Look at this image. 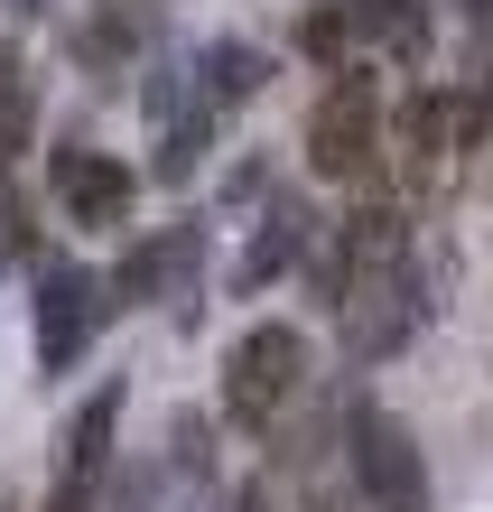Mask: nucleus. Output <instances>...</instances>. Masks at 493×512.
<instances>
[{"label": "nucleus", "mask_w": 493, "mask_h": 512, "mask_svg": "<svg viewBox=\"0 0 493 512\" xmlns=\"http://www.w3.org/2000/svg\"><path fill=\"white\" fill-rule=\"evenodd\" d=\"M326 308L345 326L354 364H382L419 336L428 298H419V252H410V215L400 205H354L345 233H335V270H326Z\"/></svg>", "instance_id": "obj_1"}, {"label": "nucleus", "mask_w": 493, "mask_h": 512, "mask_svg": "<svg viewBox=\"0 0 493 512\" xmlns=\"http://www.w3.org/2000/svg\"><path fill=\"white\" fill-rule=\"evenodd\" d=\"M382 149H391L382 84L363 66H335V84L317 94V112H307V168H317L326 187H363V177L382 168Z\"/></svg>", "instance_id": "obj_2"}, {"label": "nucleus", "mask_w": 493, "mask_h": 512, "mask_svg": "<svg viewBox=\"0 0 493 512\" xmlns=\"http://www.w3.org/2000/svg\"><path fill=\"white\" fill-rule=\"evenodd\" d=\"M307 391V345H298V326H252L233 354H224V419L233 429H280L289 401Z\"/></svg>", "instance_id": "obj_3"}, {"label": "nucleus", "mask_w": 493, "mask_h": 512, "mask_svg": "<svg viewBox=\"0 0 493 512\" xmlns=\"http://www.w3.org/2000/svg\"><path fill=\"white\" fill-rule=\"evenodd\" d=\"M345 475H354L363 512H428L419 438L400 429L391 410H373V401H354V410H345Z\"/></svg>", "instance_id": "obj_4"}, {"label": "nucleus", "mask_w": 493, "mask_h": 512, "mask_svg": "<svg viewBox=\"0 0 493 512\" xmlns=\"http://www.w3.org/2000/svg\"><path fill=\"white\" fill-rule=\"evenodd\" d=\"M112 429H121V382H103L94 401L75 410L66 447H56V494H47V512H94V503H103V475H112Z\"/></svg>", "instance_id": "obj_5"}, {"label": "nucleus", "mask_w": 493, "mask_h": 512, "mask_svg": "<svg viewBox=\"0 0 493 512\" xmlns=\"http://www.w3.org/2000/svg\"><path fill=\"white\" fill-rule=\"evenodd\" d=\"M94 326H103V280L75 270V261H47L38 270V364L66 373L75 354L94 345Z\"/></svg>", "instance_id": "obj_6"}, {"label": "nucleus", "mask_w": 493, "mask_h": 512, "mask_svg": "<svg viewBox=\"0 0 493 512\" xmlns=\"http://www.w3.org/2000/svg\"><path fill=\"white\" fill-rule=\"evenodd\" d=\"M56 196H66V224L121 233V215H131V168L103 159V149H56Z\"/></svg>", "instance_id": "obj_7"}, {"label": "nucleus", "mask_w": 493, "mask_h": 512, "mask_svg": "<svg viewBox=\"0 0 493 512\" xmlns=\"http://www.w3.org/2000/svg\"><path fill=\"white\" fill-rule=\"evenodd\" d=\"M242 94H261V56H252V47H214V56H196V112L177 122L168 168H187V159H196V140H205V122H224Z\"/></svg>", "instance_id": "obj_8"}, {"label": "nucleus", "mask_w": 493, "mask_h": 512, "mask_svg": "<svg viewBox=\"0 0 493 512\" xmlns=\"http://www.w3.org/2000/svg\"><path fill=\"white\" fill-rule=\"evenodd\" d=\"M466 131H475V112L456 103V94H438V84L400 103V149H410V168H419V177L456 168V149H466Z\"/></svg>", "instance_id": "obj_9"}, {"label": "nucleus", "mask_w": 493, "mask_h": 512, "mask_svg": "<svg viewBox=\"0 0 493 512\" xmlns=\"http://www.w3.org/2000/svg\"><path fill=\"white\" fill-rule=\"evenodd\" d=\"M307 252V215H298V205H270V215H261V252L252 261H242V280H280V261H298Z\"/></svg>", "instance_id": "obj_10"}, {"label": "nucleus", "mask_w": 493, "mask_h": 512, "mask_svg": "<svg viewBox=\"0 0 493 512\" xmlns=\"http://www.w3.org/2000/svg\"><path fill=\"white\" fill-rule=\"evenodd\" d=\"M10 10H47V0H10Z\"/></svg>", "instance_id": "obj_11"}, {"label": "nucleus", "mask_w": 493, "mask_h": 512, "mask_svg": "<svg viewBox=\"0 0 493 512\" xmlns=\"http://www.w3.org/2000/svg\"><path fill=\"white\" fill-rule=\"evenodd\" d=\"M484 38H493V0H484Z\"/></svg>", "instance_id": "obj_12"}]
</instances>
